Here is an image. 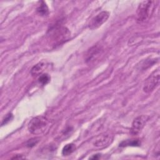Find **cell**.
I'll return each mask as SVG.
<instances>
[{
  "mask_svg": "<svg viewBox=\"0 0 160 160\" xmlns=\"http://www.w3.org/2000/svg\"><path fill=\"white\" fill-rule=\"evenodd\" d=\"M159 77L160 72L159 69H156L153 72H152L145 80L143 86L144 92L148 93L153 91L159 85Z\"/></svg>",
  "mask_w": 160,
  "mask_h": 160,
  "instance_id": "cell-4",
  "label": "cell"
},
{
  "mask_svg": "<svg viewBox=\"0 0 160 160\" xmlns=\"http://www.w3.org/2000/svg\"><path fill=\"white\" fill-rule=\"evenodd\" d=\"M148 120V116L141 115L136 117L132 121V126L130 130L131 134H132V135H136L138 134L142 129Z\"/></svg>",
  "mask_w": 160,
  "mask_h": 160,
  "instance_id": "cell-6",
  "label": "cell"
},
{
  "mask_svg": "<svg viewBox=\"0 0 160 160\" xmlns=\"http://www.w3.org/2000/svg\"><path fill=\"white\" fill-rule=\"evenodd\" d=\"M46 63L41 62L36 64L33 68L31 69V73L32 76H40L42 74V72H43L44 69L46 68Z\"/></svg>",
  "mask_w": 160,
  "mask_h": 160,
  "instance_id": "cell-9",
  "label": "cell"
},
{
  "mask_svg": "<svg viewBox=\"0 0 160 160\" xmlns=\"http://www.w3.org/2000/svg\"><path fill=\"white\" fill-rule=\"evenodd\" d=\"M102 48L100 46H94L86 52L85 59L87 62H91L96 60L102 52Z\"/></svg>",
  "mask_w": 160,
  "mask_h": 160,
  "instance_id": "cell-7",
  "label": "cell"
},
{
  "mask_svg": "<svg viewBox=\"0 0 160 160\" xmlns=\"http://www.w3.org/2000/svg\"><path fill=\"white\" fill-rule=\"evenodd\" d=\"M76 149V146L72 143L67 144L64 146L62 150V154L63 156H68L72 153Z\"/></svg>",
  "mask_w": 160,
  "mask_h": 160,
  "instance_id": "cell-10",
  "label": "cell"
},
{
  "mask_svg": "<svg viewBox=\"0 0 160 160\" xmlns=\"http://www.w3.org/2000/svg\"><path fill=\"white\" fill-rule=\"evenodd\" d=\"M13 118V116L11 113H9L8 114H7L6 116V117L4 118V119L2 120V122L1 123V125L3 126V125H5L7 123H8L9 121H11Z\"/></svg>",
  "mask_w": 160,
  "mask_h": 160,
  "instance_id": "cell-14",
  "label": "cell"
},
{
  "mask_svg": "<svg viewBox=\"0 0 160 160\" xmlns=\"http://www.w3.org/2000/svg\"><path fill=\"white\" fill-rule=\"evenodd\" d=\"M112 136L109 134H104L99 136L94 142V145L98 148H103L108 146L112 141Z\"/></svg>",
  "mask_w": 160,
  "mask_h": 160,
  "instance_id": "cell-8",
  "label": "cell"
},
{
  "mask_svg": "<svg viewBox=\"0 0 160 160\" xmlns=\"http://www.w3.org/2000/svg\"><path fill=\"white\" fill-rule=\"evenodd\" d=\"M37 12H38L39 14L42 16H45L48 14L49 10L45 2L44 1L41 2L40 5L37 8Z\"/></svg>",
  "mask_w": 160,
  "mask_h": 160,
  "instance_id": "cell-11",
  "label": "cell"
},
{
  "mask_svg": "<svg viewBox=\"0 0 160 160\" xmlns=\"http://www.w3.org/2000/svg\"><path fill=\"white\" fill-rule=\"evenodd\" d=\"M140 145V142L138 139H127L122 141L119 144V146H138Z\"/></svg>",
  "mask_w": 160,
  "mask_h": 160,
  "instance_id": "cell-12",
  "label": "cell"
},
{
  "mask_svg": "<svg viewBox=\"0 0 160 160\" xmlns=\"http://www.w3.org/2000/svg\"><path fill=\"white\" fill-rule=\"evenodd\" d=\"M109 16V13L108 11H103L98 14L91 19L89 23V28L91 29H96L99 28L102 24L107 21Z\"/></svg>",
  "mask_w": 160,
  "mask_h": 160,
  "instance_id": "cell-5",
  "label": "cell"
},
{
  "mask_svg": "<svg viewBox=\"0 0 160 160\" xmlns=\"http://www.w3.org/2000/svg\"><path fill=\"white\" fill-rule=\"evenodd\" d=\"M39 82L41 83L42 85H46L48 84L50 81V77L47 74H41L38 78Z\"/></svg>",
  "mask_w": 160,
  "mask_h": 160,
  "instance_id": "cell-13",
  "label": "cell"
},
{
  "mask_svg": "<svg viewBox=\"0 0 160 160\" xmlns=\"http://www.w3.org/2000/svg\"><path fill=\"white\" fill-rule=\"evenodd\" d=\"M48 126V119L42 116L33 118L28 124V130L34 134H40L44 132Z\"/></svg>",
  "mask_w": 160,
  "mask_h": 160,
  "instance_id": "cell-3",
  "label": "cell"
},
{
  "mask_svg": "<svg viewBox=\"0 0 160 160\" xmlns=\"http://www.w3.org/2000/svg\"><path fill=\"white\" fill-rule=\"evenodd\" d=\"M48 37L51 46H59L70 39L71 32L66 27L57 25L49 30Z\"/></svg>",
  "mask_w": 160,
  "mask_h": 160,
  "instance_id": "cell-1",
  "label": "cell"
},
{
  "mask_svg": "<svg viewBox=\"0 0 160 160\" xmlns=\"http://www.w3.org/2000/svg\"><path fill=\"white\" fill-rule=\"evenodd\" d=\"M156 1H143L139 4L136 11V19L138 22H143L151 17L154 8Z\"/></svg>",
  "mask_w": 160,
  "mask_h": 160,
  "instance_id": "cell-2",
  "label": "cell"
},
{
  "mask_svg": "<svg viewBox=\"0 0 160 160\" xmlns=\"http://www.w3.org/2000/svg\"><path fill=\"white\" fill-rule=\"evenodd\" d=\"M39 139L38 138H32V139H29L26 143V146H28V147H32V146H34V145H36L38 142L39 141L38 140Z\"/></svg>",
  "mask_w": 160,
  "mask_h": 160,
  "instance_id": "cell-15",
  "label": "cell"
},
{
  "mask_svg": "<svg viewBox=\"0 0 160 160\" xmlns=\"http://www.w3.org/2000/svg\"><path fill=\"white\" fill-rule=\"evenodd\" d=\"M100 154H94L93 156H92V157H91L90 158V159H99V158H100Z\"/></svg>",
  "mask_w": 160,
  "mask_h": 160,
  "instance_id": "cell-16",
  "label": "cell"
}]
</instances>
